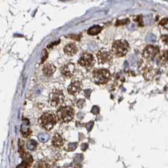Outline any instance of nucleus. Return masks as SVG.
<instances>
[{
    "label": "nucleus",
    "mask_w": 168,
    "mask_h": 168,
    "mask_svg": "<svg viewBox=\"0 0 168 168\" xmlns=\"http://www.w3.org/2000/svg\"><path fill=\"white\" fill-rule=\"evenodd\" d=\"M130 50V46L126 40H116L112 46L111 53L116 57L120 58L125 56Z\"/></svg>",
    "instance_id": "f257e3e1"
},
{
    "label": "nucleus",
    "mask_w": 168,
    "mask_h": 168,
    "mask_svg": "<svg viewBox=\"0 0 168 168\" xmlns=\"http://www.w3.org/2000/svg\"><path fill=\"white\" fill-rule=\"evenodd\" d=\"M56 116L52 111H47L44 113L39 120V124L47 130L52 129L56 123Z\"/></svg>",
    "instance_id": "f03ea898"
},
{
    "label": "nucleus",
    "mask_w": 168,
    "mask_h": 168,
    "mask_svg": "<svg viewBox=\"0 0 168 168\" xmlns=\"http://www.w3.org/2000/svg\"><path fill=\"white\" fill-rule=\"evenodd\" d=\"M75 111L73 108L68 106H61L56 112L57 120L62 123L69 122L74 117Z\"/></svg>",
    "instance_id": "7ed1b4c3"
},
{
    "label": "nucleus",
    "mask_w": 168,
    "mask_h": 168,
    "mask_svg": "<svg viewBox=\"0 0 168 168\" xmlns=\"http://www.w3.org/2000/svg\"><path fill=\"white\" fill-rule=\"evenodd\" d=\"M110 72L106 69H95L92 72L94 82L98 85L105 84L110 79Z\"/></svg>",
    "instance_id": "20e7f679"
},
{
    "label": "nucleus",
    "mask_w": 168,
    "mask_h": 168,
    "mask_svg": "<svg viewBox=\"0 0 168 168\" xmlns=\"http://www.w3.org/2000/svg\"><path fill=\"white\" fill-rule=\"evenodd\" d=\"M64 100L63 92L60 90L55 89L51 91L48 97L49 104L54 108H57L62 105Z\"/></svg>",
    "instance_id": "39448f33"
},
{
    "label": "nucleus",
    "mask_w": 168,
    "mask_h": 168,
    "mask_svg": "<svg viewBox=\"0 0 168 168\" xmlns=\"http://www.w3.org/2000/svg\"><path fill=\"white\" fill-rule=\"evenodd\" d=\"M95 63L96 61L93 55L88 52L83 53L79 60L80 65L87 69L92 68L94 66Z\"/></svg>",
    "instance_id": "423d86ee"
},
{
    "label": "nucleus",
    "mask_w": 168,
    "mask_h": 168,
    "mask_svg": "<svg viewBox=\"0 0 168 168\" xmlns=\"http://www.w3.org/2000/svg\"><path fill=\"white\" fill-rule=\"evenodd\" d=\"M98 62L99 64L109 63L113 60V54L111 51L106 49H101L98 51L96 55Z\"/></svg>",
    "instance_id": "0eeeda50"
},
{
    "label": "nucleus",
    "mask_w": 168,
    "mask_h": 168,
    "mask_svg": "<svg viewBox=\"0 0 168 168\" xmlns=\"http://www.w3.org/2000/svg\"><path fill=\"white\" fill-rule=\"evenodd\" d=\"M159 53V47L154 45L147 46L142 53V56L148 60H152Z\"/></svg>",
    "instance_id": "6e6552de"
},
{
    "label": "nucleus",
    "mask_w": 168,
    "mask_h": 168,
    "mask_svg": "<svg viewBox=\"0 0 168 168\" xmlns=\"http://www.w3.org/2000/svg\"><path fill=\"white\" fill-rule=\"evenodd\" d=\"M61 75L66 79H70L75 73V66L73 63H68L63 65L60 69Z\"/></svg>",
    "instance_id": "1a4fd4ad"
},
{
    "label": "nucleus",
    "mask_w": 168,
    "mask_h": 168,
    "mask_svg": "<svg viewBox=\"0 0 168 168\" xmlns=\"http://www.w3.org/2000/svg\"><path fill=\"white\" fill-rule=\"evenodd\" d=\"M82 90V84L80 80H74L68 87V92L72 96L78 95Z\"/></svg>",
    "instance_id": "9d476101"
},
{
    "label": "nucleus",
    "mask_w": 168,
    "mask_h": 168,
    "mask_svg": "<svg viewBox=\"0 0 168 168\" xmlns=\"http://www.w3.org/2000/svg\"><path fill=\"white\" fill-rule=\"evenodd\" d=\"M43 72L45 76L49 77L52 76L56 72V67L54 66V64L47 63L43 66Z\"/></svg>",
    "instance_id": "9b49d317"
},
{
    "label": "nucleus",
    "mask_w": 168,
    "mask_h": 168,
    "mask_svg": "<svg viewBox=\"0 0 168 168\" xmlns=\"http://www.w3.org/2000/svg\"><path fill=\"white\" fill-rule=\"evenodd\" d=\"M64 52L67 55L72 56L78 52V47L74 43H70L64 47Z\"/></svg>",
    "instance_id": "f8f14e48"
},
{
    "label": "nucleus",
    "mask_w": 168,
    "mask_h": 168,
    "mask_svg": "<svg viewBox=\"0 0 168 168\" xmlns=\"http://www.w3.org/2000/svg\"><path fill=\"white\" fill-rule=\"evenodd\" d=\"M159 60L164 66L168 67V49H165L160 55Z\"/></svg>",
    "instance_id": "ddd939ff"
},
{
    "label": "nucleus",
    "mask_w": 168,
    "mask_h": 168,
    "mask_svg": "<svg viewBox=\"0 0 168 168\" xmlns=\"http://www.w3.org/2000/svg\"><path fill=\"white\" fill-rule=\"evenodd\" d=\"M53 143L57 147L61 146L63 144V139L59 135H55L53 138Z\"/></svg>",
    "instance_id": "4468645a"
},
{
    "label": "nucleus",
    "mask_w": 168,
    "mask_h": 168,
    "mask_svg": "<svg viewBox=\"0 0 168 168\" xmlns=\"http://www.w3.org/2000/svg\"><path fill=\"white\" fill-rule=\"evenodd\" d=\"M102 30V27L99 25H96V26H94L91 28H90L88 30V34L91 35H96L98 34Z\"/></svg>",
    "instance_id": "2eb2a0df"
},
{
    "label": "nucleus",
    "mask_w": 168,
    "mask_h": 168,
    "mask_svg": "<svg viewBox=\"0 0 168 168\" xmlns=\"http://www.w3.org/2000/svg\"><path fill=\"white\" fill-rule=\"evenodd\" d=\"M35 168H46V166L44 162H39L35 166Z\"/></svg>",
    "instance_id": "dca6fc26"
},
{
    "label": "nucleus",
    "mask_w": 168,
    "mask_h": 168,
    "mask_svg": "<svg viewBox=\"0 0 168 168\" xmlns=\"http://www.w3.org/2000/svg\"><path fill=\"white\" fill-rule=\"evenodd\" d=\"M161 39L164 43H165L166 44H168V35H163L161 38Z\"/></svg>",
    "instance_id": "f3484780"
}]
</instances>
